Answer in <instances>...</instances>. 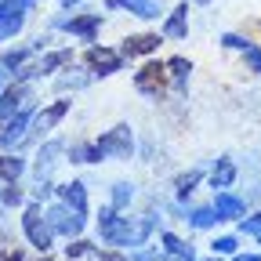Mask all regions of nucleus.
I'll use <instances>...</instances> for the list:
<instances>
[{
  "label": "nucleus",
  "instance_id": "nucleus-1",
  "mask_svg": "<svg viewBox=\"0 0 261 261\" xmlns=\"http://www.w3.org/2000/svg\"><path fill=\"white\" fill-rule=\"evenodd\" d=\"M18 225H22V236H25V243L37 250V254H51V247H55V232H51V225H47V218H44V203H37V200H29L25 207H22V214H18Z\"/></svg>",
  "mask_w": 261,
  "mask_h": 261
},
{
  "label": "nucleus",
  "instance_id": "nucleus-2",
  "mask_svg": "<svg viewBox=\"0 0 261 261\" xmlns=\"http://www.w3.org/2000/svg\"><path fill=\"white\" fill-rule=\"evenodd\" d=\"M102 22L106 15L102 11H87V15H55L51 18V33L62 29V33H69V37L84 40V44H98V33H102Z\"/></svg>",
  "mask_w": 261,
  "mask_h": 261
},
{
  "label": "nucleus",
  "instance_id": "nucleus-3",
  "mask_svg": "<svg viewBox=\"0 0 261 261\" xmlns=\"http://www.w3.org/2000/svg\"><path fill=\"white\" fill-rule=\"evenodd\" d=\"M84 65L94 73V80H106V76L123 73L127 58H123L120 47H109V44H87V51H84Z\"/></svg>",
  "mask_w": 261,
  "mask_h": 261
},
{
  "label": "nucleus",
  "instance_id": "nucleus-4",
  "mask_svg": "<svg viewBox=\"0 0 261 261\" xmlns=\"http://www.w3.org/2000/svg\"><path fill=\"white\" fill-rule=\"evenodd\" d=\"M94 142H98L106 160H120V163L135 160V130H130V123H116V127L102 130Z\"/></svg>",
  "mask_w": 261,
  "mask_h": 261
},
{
  "label": "nucleus",
  "instance_id": "nucleus-5",
  "mask_svg": "<svg viewBox=\"0 0 261 261\" xmlns=\"http://www.w3.org/2000/svg\"><path fill=\"white\" fill-rule=\"evenodd\" d=\"M44 218H47L51 232H55L58 240H76V236H84V228H87V218L76 214L73 207H65L62 200H58V203H47V207H44Z\"/></svg>",
  "mask_w": 261,
  "mask_h": 261
},
{
  "label": "nucleus",
  "instance_id": "nucleus-6",
  "mask_svg": "<svg viewBox=\"0 0 261 261\" xmlns=\"http://www.w3.org/2000/svg\"><path fill=\"white\" fill-rule=\"evenodd\" d=\"M69 109H73V102L69 98H55V102H47V106H40L37 113H33V123H29V142H37V138H47L51 130L69 116Z\"/></svg>",
  "mask_w": 261,
  "mask_h": 261
},
{
  "label": "nucleus",
  "instance_id": "nucleus-7",
  "mask_svg": "<svg viewBox=\"0 0 261 261\" xmlns=\"http://www.w3.org/2000/svg\"><path fill=\"white\" fill-rule=\"evenodd\" d=\"M33 4H37V0H0V44L15 40L18 33H22Z\"/></svg>",
  "mask_w": 261,
  "mask_h": 261
},
{
  "label": "nucleus",
  "instance_id": "nucleus-8",
  "mask_svg": "<svg viewBox=\"0 0 261 261\" xmlns=\"http://www.w3.org/2000/svg\"><path fill=\"white\" fill-rule=\"evenodd\" d=\"M33 113H37V106H25L22 113H15L4 127H0V149L4 152H18L25 142H29V123H33Z\"/></svg>",
  "mask_w": 261,
  "mask_h": 261
},
{
  "label": "nucleus",
  "instance_id": "nucleus-9",
  "mask_svg": "<svg viewBox=\"0 0 261 261\" xmlns=\"http://www.w3.org/2000/svg\"><path fill=\"white\" fill-rule=\"evenodd\" d=\"M167 62H160V58H149L142 69L135 73V91L138 94H149V98H160L163 87H167Z\"/></svg>",
  "mask_w": 261,
  "mask_h": 261
},
{
  "label": "nucleus",
  "instance_id": "nucleus-10",
  "mask_svg": "<svg viewBox=\"0 0 261 261\" xmlns=\"http://www.w3.org/2000/svg\"><path fill=\"white\" fill-rule=\"evenodd\" d=\"M65 149H69V145H65V138H47L40 149H37V156H33V163H29V171H33V178H37V181H44V178H51L55 174V167H58V156L65 152Z\"/></svg>",
  "mask_w": 261,
  "mask_h": 261
},
{
  "label": "nucleus",
  "instance_id": "nucleus-11",
  "mask_svg": "<svg viewBox=\"0 0 261 261\" xmlns=\"http://www.w3.org/2000/svg\"><path fill=\"white\" fill-rule=\"evenodd\" d=\"M29 102H37V98H33V84L11 80V84L4 87V94H0V127H4L15 113H22Z\"/></svg>",
  "mask_w": 261,
  "mask_h": 261
},
{
  "label": "nucleus",
  "instance_id": "nucleus-12",
  "mask_svg": "<svg viewBox=\"0 0 261 261\" xmlns=\"http://www.w3.org/2000/svg\"><path fill=\"white\" fill-rule=\"evenodd\" d=\"M91 84H94V73L87 69V65H76V62L65 65L62 73H55V91H58V94H69V91L76 94V91H84V87H91Z\"/></svg>",
  "mask_w": 261,
  "mask_h": 261
},
{
  "label": "nucleus",
  "instance_id": "nucleus-13",
  "mask_svg": "<svg viewBox=\"0 0 261 261\" xmlns=\"http://www.w3.org/2000/svg\"><path fill=\"white\" fill-rule=\"evenodd\" d=\"M106 11H127L142 22H156L163 15V4L160 0H106Z\"/></svg>",
  "mask_w": 261,
  "mask_h": 261
},
{
  "label": "nucleus",
  "instance_id": "nucleus-14",
  "mask_svg": "<svg viewBox=\"0 0 261 261\" xmlns=\"http://www.w3.org/2000/svg\"><path fill=\"white\" fill-rule=\"evenodd\" d=\"M236 178H240V171H236V160H232V156H218V160L211 163V171H207V181H211V189H214V192L232 189V185H236Z\"/></svg>",
  "mask_w": 261,
  "mask_h": 261
},
{
  "label": "nucleus",
  "instance_id": "nucleus-15",
  "mask_svg": "<svg viewBox=\"0 0 261 261\" xmlns=\"http://www.w3.org/2000/svg\"><path fill=\"white\" fill-rule=\"evenodd\" d=\"M156 47H160V33H130V37L120 40V51H123L127 62H130V58H145V55H152Z\"/></svg>",
  "mask_w": 261,
  "mask_h": 261
},
{
  "label": "nucleus",
  "instance_id": "nucleus-16",
  "mask_svg": "<svg viewBox=\"0 0 261 261\" xmlns=\"http://www.w3.org/2000/svg\"><path fill=\"white\" fill-rule=\"evenodd\" d=\"M58 200H62L65 207H73L76 214H84V218H87V211H91V203H87V185H84L80 178L58 185Z\"/></svg>",
  "mask_w": 261,
  "mask_h": 261
},
{
  "label": "nucleus",
  "instance_id": "nucleus-17",
  "mask_svg": "<svg viewBox=\"0 0 261 261\" xmlns=\"http://www.w3.org/2000/svg\"><path fill=\"white\" fill-rule=\"evenodd\" d=\"M160 37H167V40H185L189 37V4H185V0H181L167 18H163Z\"/></svg>",
  "mask_w": 261,
  "mask_h": 261
},
{
  "label": "nucleus",
  "instance_id": "nucleus-18",
  "mask_svg": "<svg viewBox=\"0 0 261 261\" xmlns=\"http://www.w3.org/2000/svg\"><path fill=\"white\" fill-rule=\"evenodd\" d=\"M214 211H218L221 221H240V218H247V203L240 200L236 192H228V189H221V192L214 196Z\"/></svg>",
  "mask_w": 261,
  "mask_h": 261
},
{
  "label": "nucleus",
  "instance_id": "nucleus-19",
  "mask_svg": "<svg viewBox=\"0 0 261 261\" xmlns=\"http://www.w3.org/2000/svg\"><path fill=\"white\" fill-rule=\"evenodd\" d=\"M37 55L33 51V44H18V47H8L4 55H0V76H11L15 80V73L22 69V65H29V58Z\"/></svg>",
  "mask_w": 261,
  "mask_h": 261
},
{
  "label": "nucleus",
  "instance_id": "nucleus-20",
  "mask_svg": "<svg viewBox=\"0 0 261 261\" xmlns=\"http://www.w3.org/2000/svg\"><path fill=\"white\" fill-rule=\"evenodd\" d=\"M163 62H167L171 87H174L178 94H185V91H189V76H192V62H189L185 55H171V58H163Z\"/></svg>",
  "mask_w": 261,
  "mask_h": 261
},
{
  "label": "nucleus",
  "instance_id": "nucleus-21",
  "mask_svg": "<svg viewBox=\"0 0 261 261\" xmlns=\"http://www.w3.org/2000/svg\"><path fill=\"white\" fill-rule=\"evenodd\" d=\"M25 171H29V160H22L18 152H0V185L22 181Z\"/></svg>",
  "mask_w": 261,
  "mask_h": 261
},
{
  "label": "nucleus",
  "instance_id": "nucleus-22",
  "mask_svg": "<svg viewBox=\"0 0 261 261\" xmlns=\"http://www.w3.org/2000/svg\"><path fill=\"white\" fill-rule=\"evenodd\" d=\"M203 178H207V171H203V167H192V171H181V174H178V178L171 181V185H174V200H178V203H185L189 196L196 192V185H200Z\"/></svg>",
  "mask_w": 261,
  "mask_h": 261
},
{
  "label": "nucleus",
  "instance_id": "nucleus-23",
  "mask_svg": "<svg viewBox=\"0 0 261 261\" xmlns=\"http://www.w3.org/2000/svg\"><path fill=\"white\" fill-rule=\"evenodd\" d=\"M65 156H69V163H102V149H98V142H69V149H65Z\"/></svg>",
  "mask_w": 261,
  "mask_h": 261
},
{
  "label": "nucleus",
  "instance_id": "nucleus-24",
  "mask_svg": "<svg viewBox=\"0 0 261 261\" xmlns=\"http://www.w3.org/2000/svg\"><path fill=\"white\" fill-rule=\"evenodd\" d=\"M135 196H138V185H135V181H113V189H109V203H113L116 211H127L130 203H135Z\"/></svg>",
  "mask_w": 261,
  "mask_h": 261
},
{
  "label": "nucleus",
  "instance_id": "nucleus-25",
  "mask_svg": "<svg viewBox=\"0 0 261 261\" xmlns=\"http://www.w3.org/2000/svg\"><path fill=\"white\" fill-rule=\"evenodd\" d=\"M185 221H189V228H200V232H207V228H214L221 218H218V211H214V203H211V207H192V211L185 214Z\"/></svg>",
  "mask_w": 261,
  "mask_h": 261
},
{
  "label": "nucleus",
  "instance_id": "nucleus-26",
  "mask_svg": "<svg viewBox=\"0 0 261 261\" xmlns=\"http://www.w3.org/2000/svg\"><path fill=\"white\" fill-rule=\"evenodd\" d=\"M29 203V192L18 185V181H8L4 189H0V207H8V211H22Z\"/></svg>",
  "mask_w": 261,
  "mask_h": 261
},
{
  "label": "nucleus",
  "instance_id": "nucleus-27",
  "mask_svg": "<svg viewBox=\"0 0 261 261\" xmlns=\"http://www.w3.org/2000/svg\"><path fill=\"white\" fill-rule=\"evenodd\" d=\"M98 247L91 243V240H84V236H76V240H65V247H62V254H65V261H80V257H91Z\"/></svg>",
  "mask_w": 261,
  "mask_h": 261
},
{
  "label": "nucleus",
  "instance_id": "nucleus-28",
  "mask_svg": "<svg viewBox=\"0 0 261 261\" xmlns=\"http://www.w3.org/2000/svg\"><path fill=\"white\" fill-rule=\"evenodd\" d=\"M55 196H58V185H55L51 178H44V181L33 185V196H29V200H37V203H51Z\"/></svg>",
  "mask_w": 261,
  "mask_h": 261
},
{
  "label": "nucleus",
  "instance_id": "nucleus-29",
  "mask_svg": "<svg viewBox=\"0 0 261 261\" xmlns=\"http://www.w3.org/2000/svg\"><path fill=\"white\" fill-rule=\"evenodd\" d=\"M236 250H240V240L236 236H218L211 243V254H218V257H232Z\"/></svg>",
  "mask_w": 261,
  "mask_h": 261
},
{
  "label": "nucleus",
  "instance_id": "nucleus-30",
  "mask_svg": "<svg viewBox=\"0 0 261 261\" xmlns=\"http://www.w3.org/2000/svg\"><path fill=\"white\" fill-rule=\"evenodd\" d=\"M218 44H221L225 51H240V55H243V51H247V47H250L254 40L240 37V33H221V37H218Z\"/></svg>",
  "mask_w": 261,
  "mask_h": 261
},
{
  "label": "nucleus",
  "instance_id": "nucleus-31",
  "mask_svg": "<svg viewBox=\"0 0 261 261\" xmlns=\"http://www.w3.org/2000/svg\"><path fill=\"white\" fill-rule=\"evenodd\" d=\"M243 65H247L254 76H261V44H250V47L243 51Z\"/></svg>",
  "mask_w": 261,
  "mask_h": 261
},
{
  "label": "nucleus",
  "instance_id": "nucleus-32",
  "mask_svg": "<svg viewBox=\"0 0 261 261\" xmlns=\"http://www.w3.org/2000/svg\"><path fill=\"white\" fill-rule=\"evenodd\" d=\"M240 232H247V236H254V240L261 243V214H247V218H240Z\"/></svg>",
  "mask_w": 261,
  "mask_h": 261
},
{
  "label": "nucleus",
  "instance_id": "nucleus-33",
  "mask_svg": "<svg viewBox=\"0 0 261 261\" xmlns=\"http://www.w3.org/2000/svg\"><path fill=\"white\" fill-rule=\"evenodd\" d=\"M102 261H130V254L123 250V247H102V250H94Z\"/></svg>",
  "mask_w": 261,
  "mask_h": 261
},
{
  "label": "nucleus",
  "instance_id": "nucleus-34",
  "mask_svg": "<svg viewBox=\"0 0 261 261\" xmlns=\"http://www.w3.org/2000/svg\"><path fill=\"white\" fill-rule=\"evenodd\" d=\"M29 44H33V51H40V55H44V51H51V44H55V37H51V33H40V37H33Z\"/></svg>",
  "mask_w": 261,
  "mask_h": 261
},
{
  "label": "nucleus",
  "instance_id": "nucleus-35",
  "mask_svg": "<svg viewBox=\"0 0 261 261\" xmlns=\"http://www.w3.org/2000/svg\"><path fill=\"white\" fill-rule=\"evenodd\" d=\"M228 261H261V254H254V250H250V254H247V250H236Z\"/></svg>",
  "mask_w": 261,
  "mask_h": 261
},
{
  "label": "nucleus",
  "instance_id": "nucleus-36",
  "mask_svg": "<svg viewBox=\"0 0 261 261\" xmlns=\"http://www.w3.org/2000/svg\"><path fill=\"white\" fill-rule=\"evenodd\" d=\"M4 261H25V250H8Z\"/></svg>",
  "mask_w": 261,
  "mask_h": 261
},
{
  "label": "nucleus",
  "instance_id": "nucleus-37",
  "mask_svg": "<svg viewBox=\"0 0 261 261\" xmlns=\"http://www.w3.org/2000/svg\"><path fill=\"white\" fill-rule=\"evenodd\" d=\"M62 4V11H69V8H76V4H84V0H58Z\"/></svg>",
  "mask_w": 261,
  "mask_h": 261
},
{
  "label": "nucleus",
  "instance_id": "nucleus-38",
  "mask_svg": "<svg viewBox=\"0 0 261 261\" xmlns=\"http://www.w3.org/2000/svg\"><path fill=\"white\" fill-rule=\"evenodd\" d=\"M192 4H200V8H203V4H214V0H192Z\"/></svg>",
  "mask_w": 261,
  "mask_h": 261
},
{
  "label": "nucleus",
  "instance_id": "nucleus-39",
  "mask_svg": "<svg viewBox=\"0 0 261 261\" xmlns=\"http://www.w3.org/2000/svg\"><path fill=\"white\" fill-rule=\"evenodd\" d=\"M200 261H221V257H218V254H211V257H200Z\"/></svg>",
  "mask_w": 261,
  "mask_h": 261
},
{
  "label": "nucleus",
  "instance_id": "nucleus-40",
  "mask_svg": "<svg viewBox=\"0 0 261 261\" xmlns=\"http://www.w3.org/2000/svg\"><path fill=\"white\" fill-rule=\"evenodd\" d=\"M4 87H8V84H4V76H0V94H4Z\"/></svg>",
  "mask_w": 261,
  "mask_h": 261
},
{
  "label": "nucleus",
  "instance_id": "nucleus-41",
  "mask_svg": "<svg viewBox=\"0 0 261 261\" xmlns=\"http://www.w3.org/2000/svg\"><path fill=\"white\" fill-rule=\"evenodd\" d=\"M87 261H102V257H98V254H91V257H87Z\"/></svg>",
  "mask_w": 261,
  "mask_h": 261
},
{
  "label": "nucleus",
  "instance_id": "nucleus-42",
  "mask_svg": "<svg viewBox=\"0 0 261 261\" xmlns=\"http://www.w3.org/2000/svg\"><path fill=\"white\" fill-rule=\"evenodd\" d=\"M40 261H51V257H47V254H44V257H40Z\"/></svg>",
  "mask_w": 261,
  "mask_h": 261
}]
</instances>
